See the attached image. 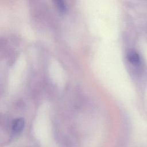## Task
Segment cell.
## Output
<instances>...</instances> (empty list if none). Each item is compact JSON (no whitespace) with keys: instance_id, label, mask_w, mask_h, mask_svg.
Returning <instances> with one entry per match:
<instances>
[{"instance_id":"cell-1","label":"cell","mask_w":147,"mask_h":147,"mask_svg":"<svg viewBox=\"0 0 147 147\" xmlns=\"http://www.w3.org/2000/svg\"><path fill=\"white\" fill-rule=\"evenodd\" d=\"M25 126L24 119L22 118H18L16 119L12 125V130L14 133L18 134L20 133L24 129Z\"/></svg>"},{"instance_id":"cell-2","label":"cell","mask_w":147,"mask_h":147,"mask_svg":"<svg viewBox=\"0 0 147 147\" xmlns=\"http://www.w3.org/2000/svg\"><path fill=\"white\" fill-rule=\"evenodd\" d=\"M127 59L133 64L137 65L140 63V57L138 54L133 51H130L127 53Z\"/></svg>"},{"instance_id":"cell-3","label":"cell","mask_w":147,"mask_h":147,"mask_svg":"<svg viewBox=\"0 0 147 147\" xmlns=\"http://www.w3.org/2000/svg\"><path fill=\"white\" fill-rule=\"evenodd\" d=\"M55 3H56V5L57 6V8L61 11H65L67 9V6L66 5L65 3V2H64L63 1H56L55 2Z\"/></svg>"}]
</instances>
